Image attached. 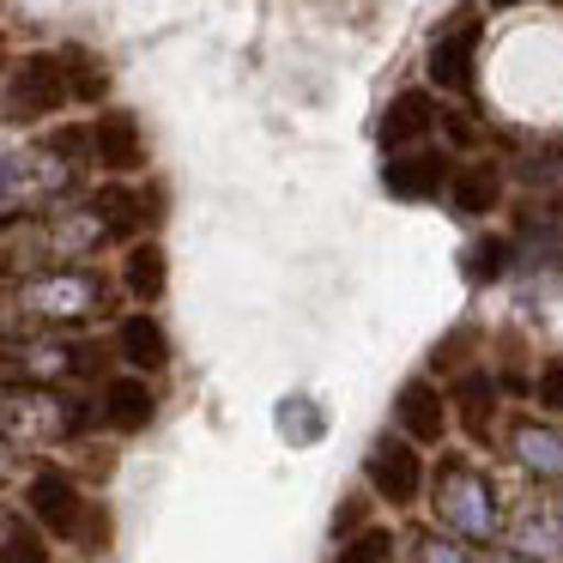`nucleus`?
<instances>
[{
	"label": "nucleus",
	"instance_id": "obj_1",
	"mask_svg": "<svg viewBox=\"0 0 563 563\" xmlns=\"http://www.w3.org/2000/svg\"><path fill=\"white\" fill-rule=\"evenodd\" d=\"M430 515H437L442 533L466 539V545H503V533H509L497 478L461 449L430 466Z\"/></svg>",
	"mask_w": 563,
	"mask_h": 563
},
{
	"label": "nucleus",
	"instance_id": "obj_2",
	"mask_svg": "<svg viewBox=\"0 0 563 563\" xmlns=\"http://www.w3.org/2000/svg\"><path fill=\"white\" fill-rule=\"evenodd\" d=\"M103 309V279L86 267H55L37 273L13 291V316L37 321V328H86Z\"/></svg>",
	"mask_w": 563,
	"mask_h": 563
},
{
	"label": "nucleus",
	"instance_id": "obj_3",
	"mask_svg": "<svg viewBox=\"0 0 563 563\" xmlns=\"http://www.w3.org/2000/svg\"><path fill=\"white\" fill-rule=\"evenodd\" d=\"M364 485H369V497H376L382 509H394V515L418 509V503L430 497V461H424V449H418V442H406L400 430H382V437L369 442V454H364Z\"/></svg>",
	"mask_w": 563,
	"mask_h": 563
},
{
	"label": "nucleus",
	"instance_id": "obj_4",
	"mask_svg": "<svg viewBox=\"0 0 563 563\" xmlns=\"http://www.w3.org/2000/svg\"><path fill=\"white\" fill-rule=\"evenodd\" d=\"M478 43H485V19H478V7H454V13L430 31V49H424L430 91L473 98V86H478Z\"/></svg>",
	"mask_w": 563,
	"mask_h": 563
},
{
	"label": "nucleus",
	"instance_id": "obj_5",
	"mask_svg": "<svg viewBox=\"0 0 563 563\" xmlns=\"http://www.w3.org/2000/svg\"><path fill=\"white\" fill-rule=\"evenodd\" d=\"M74 91H67V67H62V49L55 55H25L13 74L0 79V122L7 128H37L49 122L55 110H67Z\"/></svg>",
	"mask_w": 563,
	"mask_h": 563
},
{
	"label": "nucleus",
	"instance_id": "obj_6",
	"mask_svg": "<svg viewBox=\"0 0 563 563\" xmlns=\"http://www.w3.org/2000/svg\"><path fill=\"white\" fill-rule=\"evenodd\" d=\"M19 503H25L31 521H37L49 539H62V545H79L91 509H98V503L86 497V485H79L67 466H37V473L25 478V490H19Z\"/></svg>",
	"mask_w": 563,
	"mask_h": 563
},
{
	"label": "nucleus",
	"instance_id": "obj_7",
	"mask_svg": "<svg viewBox=\"0 0 563 563\" xmlns=\"http://www.w3.org/2000/svg\"><path fill=\"white\" fill-rule=\"evenodd\" d=\"M449 412H454V430H461L473 449H497L503 437V382L490 364L478 369H461L449 382Z\"/></svg>",
	"mask_w": 563,
	"mask_h": 563
},
{
	"label": "nucleus",
	"instance_id": "obj_8",
	"mask_svg": "<svg viewBox=\"0 0 563 563\" xmlns=\"http://www.w3.org/2000/svg\"><path fill=\"white\" fill-rule=\"evenodd\" d=\"M503 449L533 485H563V424L558 418L515 412L503 418Z\"/></svg>",
	"mask_w": 563,
	"mask_h": 563
},
{
	"label": "nucleus",
	"instance_id": "obj_9",
	"mask_svg": "<svg viewBox=\"0 0 563 563\" xmlns=\"http://www.w3.org/2000/svg\"><path fill=\"white\" fill-rule=\"evenodd\" d=\"M394 430H400L406 442H418V449H442V442H449V430H454L449 388H442L437 376L400 382V394H394Z\"/></svg>",
	"mask_w": 563,
	"mask_h": 563
},
{
	"label": "nucleus",
	"instance_id": "obj_10",
	"mask_svg": "<svg viewBox=\"0 0 563 563\" xmlns=\"http://www.w3.org/2000/svg\"><path fill=\"white\" fill-rule=\"evenodd\" d=\"M461 164L449 158L442 146H412V152H394L382 164V188L394 200H449V183Z\"/></svg>",
	"mask_w": 563,
	"mask_h": 563
},
{
	"label": "nucleus",
	"instance_id": "obj_11",
	"mask_svg": "<svg viewBox=\"0 0 563 563\" xmlns=\"http://www.w3.org/2000/svg\"><path fill=\"white\" fill-rule=\"evenodd\" d=\"M442 128V103H437V91L430 86H406V91H394L388 98V110H382V122H376V140H382V152H412V146H430V134Z\"/></svg>",
	"mask_w": 563,
	"mask_h": 563
},
{
	"label": "nucleus",
	"instance_id": "obj_12",
	"mask_svg": "<svg viewBox=\"0 0 563 563\" xmlns=\"http://www.w3.org/2000/svg\"><path fill=\"white\" fill-rule=\"evenodd\" d=\"M91 164H98V170H110L115 183H122V176H140L152 164L146 128H140L134 110H103L98 122H91Z\"/></svg>",
	"mask_w": 563,
	"mask_h": 563
},
{
	"label": "nucleus",
	"instance_id": "obj_13",
	"mask_svg": "<svg viewBox=\"0 0 563 563\" xmlns=\"http://www.w3.org/2000/svg\"><path fill=\"white\" fill-rule=\"evenodd\" d=\"M152 418H158V394H152L146 376H134V369L103 376V388H98V424L110 430V437H140Z\"/></svg>",
	"mask_w": 563,
	"mask_h": 563
},
{
	"label": "nucleus",
	"instance_id": "obj_14",
	"mask_svg": "<svg viewBox=\"0 0 563 563\" xmlns=\"http://www.w3.org/2000/svg\"><path fill=\"white\" fill-rule=\"evenodd\" d=\"M91 212H98V224L110 236H128V243H140V231H146V224H158L164 219V195L158 188H134V183H103L98 195L86 200Z\"/></svg>",
	"mask_w": 563,
	"mask_h": 563
},
{
	"label": "nucleus",
	"instance_id": "obj_15",
	"mask_svg": "<svg viewBox=\"0 0 563 563\" xmlns=\"http://www.w3.org/2000/svg\"><path fill=\"white\" fill-rule=\"evenodd\" d=\"M49 261V224L31 212H0V279H37Z\"/></svg>",
	"mask_w": 563,
	"mask_h": 563
},
{
	"label": "nucleus",
	"instance_id": "obj_16",
	"mask_svg": "<svg viewBox=\"0 0 563 563\" xmlns=\"http://www.w3.org/2000/svg\"><path fill=\"white\" fill-rule=\"evenodd\" d=\"M503 551L521 563H563V509L551 503H527L503 533Z\"/></svg>",
	"mask_w": 563,
	"mask_h": 563
},
{
	"label": "nucleus",
	"instance_id": "obj_17",
	"mask_svg": "<svg viewBox=\"0 0 563 563\" xmlns=\"http://www.w3.org/2000/svg\"><path fill=\"white\" fill-rule=\"evenodd\" d=\"M115 357H122L134 376H158V369H170V333H164V321H152V309H134V316L115 321Z\"/></svg>",
	"mask_w": 563,
	"mask_h": 563
},
{
	"label": "nucleus",
	"instance_id": "obj_18",
	"mask_svg": "<svg viewBox=\"0 0 563 563\" xmlns=\"http://www.w3.org/2000/svg\"><path fill=\"white\" fill-rule=\"evenodd\" d=\"M503 195H509V176H503L497 158H473L454 170L449 183V212L454 219H490V212L503 207Z\"/></svg>",
	"mask_w": 563,
	"mask_h": 563
},
{
	"label": "nucleus",
	"instance_id": "obj_19",
	"mask_svg": "<svg viewBox=\"0 0 563 563\" xmlns=\"http://www.w3.org/2000/svg\"><path fill=\"white\" fill-rule=\"evenodd\" d=\"M122 291L134 297L140 309H152L164 291H170V255H164L158 236H140V243H128V255H122Z\"/></svg>",
	"mask_w": 563,
	"mask_h": 563
},
{
	"label": "nucleus",
	"instance_id": "obj_20",
	"mask_svg": "<svg viewBox=\"0 0 563 563\" xmlns=\"http://www.w3.org/2000/svg\"><path fill=\"white\" fill-rule=\"evenodd\" d=\"M515 261H521V243H515V236H503V231H485V236H473V243L461 249L466 285H503L515 273Z\"/></svg>",
	"mask_w": 563,
	"mask_h": 563
},
{
	"label": "nucleus",
	"instance_id": "obj_21",
	"mask_svg": "<svg viewBox=\"0 0 563 563\" xmlns=\"http://www.w3.org/2000/svg\"><path fill=\"white\" fill-rule=\"evenodd\" d=\"M485 328H478V321H454L449 333H442L437 345H430V369H437V376H461V369H478L485 364Z\"/></svg>",
	"mask_w": 563,
	"mask_h": 563
},
{
	"label": "nucleus",
	"instance_id": "obj_22",
	"mask_svg": "<svg viewBox=\"0 0 563 563\" xmlns=\"http://www.w3.org/2000/svg\"><path fill=\"white\" fill-rule=\"evenodd\" d=\"M55 539L31 521L25 509L19 515H0V563H55Z\"/></svg>",
	"mask_w": 563,
	"mask_h": 563
},
{
	"label": "nucleus",
	"instance_id": "obj_23",
	"mask_svg": "<svg viewBox=\"0 0 563 563\" xmlns=\"http://www.w3.org/2000/svg\"><path fill=\"white\" fill-rule=\"evenodd\" d=\"M62 67H67V91H74V103H103L110 98V67H103L86 43H67Z\"/></svg>",
	"mask_w": 563,
	"mask_h": 563
},
{
	"label": "nucleus",
	"instance_id": "obj_24",
	"mask_svg": "<svg viewBox=\"0 0 563 563\" xmlns=\"http://www.w3.org/2000/svg\"><path fill=\"white\" fill-rule=\"evenodd\" d=\"M279 437L291 442V449H309V442L328 437V418H321V406L309 400V394H291V400H279Z\"/></svg>",
	"mask_w": 563,
	"mask_h": 563
},
{
	"label": "nucleus",
	"instance_id": "obj_25",
	"mask_svg": "<svg viewBox=\"0 0 563 563\" xmlns=\"http://www.w3.org/2000/svg\"><path fill=\"white\" fill-rule=\"evenodd\" d=\"M333 563H400V533L382 521H369L364 533H352L340 551H333Z\"/></svg>",
	"mask_w": 563,
	"mask_h": 563
},
{
	"label": "nucleus",
	"instance_id": "obj_26",
	"mask_svg": "<svg viewBox=\"0 0 563 563\" xmlns=\"http://www.w3.org/2000/svg\"><path fill=\"white\" fill-rule=\"evenodd\" d=\"M406 563H478V545H466V539H454L437 527V533H412Z\"/></svg>",
	"mask_w": 563,
	"mask_h": 563
},
{
	"label": "nucleus",
	"instance_id": "obj_27",
	"mask_svg": "<svg viewBox=\"0 0 563 563\" xmlns=\"http://www.w3.org/2000/svg\"><path fill=\"white\" fill-rule=\"evenodd\" d=\"M55 164H91V122H74V128H49L37 140Z\"/></svg>",
	"mask_w": 563,
	"mask_h": 563
},
{
	"label": "nucleus",
	"instance_id": "obj_28",
	"mask_svg": "<svg viewBox=\"0 0 563 563\" xmlns=\"http://www.w3.org/2000/svg\"><path fill=\"white\" fill-rule=\"evenodd\" d=\"M369 509H382V503L369 497V485L345 490V497H340V509H333V545H345L352 533H364V527H369Z\"/></svg>",
	"mask_w": 563,
	"mask_h": 563
},
{
	"label": "nucleus",
	"instance_id": "obj_29",
	"mask_svg": "<svg viewBox=\"0 0 563 563\" xmlns=\"http://www.w3.org/2000/svg\"><path fill=\"white\" fill-rule=\"evenodd\" d=\"M533 406L545 418H563V357H545L533 376Z\"/></svg>",
	"mask_w": 563,
	"mask_h": 563
},
{
	"label": "nucleus",
	"instance_id": "obj_30",
	"mask_svg": "<svg viewBox=\"0 0 563 563\" xmlns=\"http://www.w3.org/2000/svg\"><path fill=\"white\" fill-rule=\"evenodd\" d=\"M442 134H449V140H454V146H473V140H478V128H473V122H466V115H461V110H442Z\"/></svg>",
	"mask_w": 563,
	"mask_h": 563
},
{
	"label": "nucleus",
	"instance_id": "obj_31",
	"mask_svg": "<svg viewBox=\"0 0 563 563\" xmlns=\"http://www.w3.org/2000/svg\"><path fill=\"white\" fill-rule=\"evenodd\" d=\"M19 183H25V170H19V158H7V152H0V195H13Z\"/></svg>",
	"mask_w": 563,
	"mask_h": 563
},
{
	"label": "nucleus",
	"instance_id": "obj_32",
	"mask_svg": "<svg viewBox=\"0 0 563 563\" xmlns=\"http://www.w3.org/2000/svg\"><path fill=\"white\" fill-rule=\"evenodd\" d=\"M490 13H503V7H527V0H485ZM551 7H563V0H551Z\"/></svg>",
	"mask_w": 563,
	"mask_h": 563
},
{
	"label": "nucleus",
	"instance_id": "obj_33",
	"mask_svg": "<svg viewBox=\"0 0 563 563\" xmlns=\"http://www.w3.org/2000/svg\"><path fill=\"white\" fill-rule=\"evenodd\" d=\"M558 158H563V140H558Z\"/></svg>",
	"mask_w": 563,
	"mask_h": 563
}]
</instances>
